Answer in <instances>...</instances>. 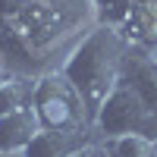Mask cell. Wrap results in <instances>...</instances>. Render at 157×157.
<instances>
[{"instance_id": "6da1fadb", "label": "cell", "mask_w": 157, "mask_h": 157, "mask_svg": "<svg viewBox=\"0 0 157 157\" xmlns=\"http://www.w3.org/2000/svg\"><path fill=\"white\" fill-rule=\"evenodd\" d=\"M94 25L91 0H0V57L16 75H44L47 60Z\"/></svg>"}, {"instance_id": "7a4b0ae2", "label": "cell", "mask_w": 157, "mask_h": 157, "mask_svg": "<svg viewBox=\"0 0 157 157\" xmlns=\"http://www.w3.org/2000/svg\"><path fill=\"white\" fill-rule=\"evenodd\" d=\"M123 50H126V41L120 32L107 29V25H91L60 63V72L78 91L91 123H94V113L101 110V104L120 82Z\"/></svg>"}, {"instance_id": "3957f363", "label": "cell", "mask_w": 157, "mask_h": 157, "mask_svg": "<svg viewBox=\"0 0 157 157\" xmlns=\"http://www.w3.org/2000/svg\"><path fill=\"white\" fill-rule=\"evenodd\" d=\"M32 110L41 129L57 132H85L91 135V116L85 110L78 91L69 85V78L60 69H50L35 78L32 85Z\"/></svg>"}, {"instance_id": "277c9868", "label": "cell", "mask_w": 157, "mask_h": 157, "mask_svg": "<svg viewBox=\"0 0 157 157\" xmlns=\"http://www.w3.org/2000/svg\"><path fill=\"white\" fill-rule=\"evenodd\" d=\"M91 132L101 135V141L120 138V135H132V132L157 138V116L141 104V98L126 82H116V88L107 94V101H104L101 110L94 113Z\"/></svg>"}, {"instance_id": "5b68a950", "label": "cell", "mask_w": 157, "mask_h": 157, "mask_svg": "<svg viewBox=\"0 0 157 157\" xmlns=\"http://www.w3.org/2000/svg\"><path fill=\"white\" fill-rule=\"evenodd\" d=\"M120 82H126L141 98V104L157 116V63L151 60L148 50L126 44L120 63Z\"/></svg>"}, {"instance_id": "8992f818", "label": "cell", "mask_w": 157, "mask_h": 157, "mask_svg": "<svg viewBox=\"0 0 157 157\" xmlns=\"http://www.w3.org/2000/svg\"><path fill=\"white\" fill-rule=\"evenodd\" d=\"M38 129L41 126H38V116L32 110V104L16 110V113H10V116H0V157L22 154Z\"/></svg>"}, {"instance_id": "52a82bcc", "label": "cell", "mask_w": 157, "mask_h": 157, "mask_svg": "<svg viewBox=\"0 0 157 157\" xmlns=\"http://www.w3.org/2000/svg\"><path fill=\"white\" fill-rule=\"evenodd\" d=\"M85 132H57V129H38L35 138L25 145L22 157H69L78 145H85Z\"/></svg>"}, {"instance_id": "ba28073f", "label": "cell", "mask_w": 157, "mask_h": 157, "mask_svg": "<svg viewBox=\"0 0 157 157\" xmlns=\"http://www.w3.org/2000/svg\"><path fill=\"white\" fill-rule=\"evenodd\" d=\"M123 41L132 44V47H141V50H154L157 47V0L135 3L132 19L123 29Z\"/></svg>"}, {"instance_id": "9c48e42d", "label": "cell", "mask_w": 157, "mask_h": 157, "mask_svg": "<svg viewBox=\"0 0 157 157\" xmlns=\"http://www.w3.org/2000/svg\"><path fill=\"white\" fill-rule=\"evenodd\" d=\"M91 10H94V25H107L123 35L135 13V0H91Z\"/></svg>"}, {"instance_id": "30bf717a", "label": "cell", "mask_w": 157, "mask_h": 157, "mask_svg": "<svg viewBox=\"0 0 157 157\" xmlns=\"http://www.w3.org/2000/svg\"><path fill=\"white\" fill-rule=\"evenodd\" d=\"M110 157H157V138L151 135H120V138H107L104 141Z\"/></svg>"}, {"instance_id": "8fae6325", "label": "cell", "mask_w": 157, "mask_h": 157, "mask_svg": "<svg viewBox=\"0 0 157 157\" xmlns=\"http://www.w3.org/2000/svg\"><path fill=\"white\" fill-rule=\"evenodd\" d=\"M32 104V91L25 88V78L22 75H6L0 82V116H10L22 107Z\"/></svg>"}, {"instance_id": "7c38bea8", "label": "cell", "mask_w": 157, "mask_h": 157, "mask_svg": "<svg viewBox=\"0 0 157 157\" xmlns=\"http://www.w3.org/2000/svg\"><path fill=\"white\" fill-rule=\"evenodd\" d=\"M69 157H110V154L104 148V141H85V145H78Z\"/></svg>"}, {"instance_id": "4fadbf2b", "label": "cell", "mask_w": 157, "mask_h": 157, "mask_svg": "<svg viewBox=\"0 0 157 157\" xmlns=\"http://www.w3.org/2000/svg\"><path fill=\"white\" fill-rule=\"evenodd\" d=\"M148 54H151V60H154V63H157V47H154V50H148Z\"/></svg>"}, {"instance_id": "5bb4252c", "label": "cell", "mask_w": 157, "mask_h": 157, "mask_svg": "<svg viewBox=\"0 0 157 157\" xmlns=\"http://www.w3.org/2000/svg\"><path fill=\"white\" fill-rule=\"evenodd\" d=\"M3 78H6V75H3V72H0V82H3Z\"/></svg>"}, {"instance_id": "9a60e30c", "label": "cell", "mask_w": 157, "mask_h": 157, "mask_svg": "<svg viewBox=\"0 0 157 157\" xmlns=\"http://www.w3.org/2000/svg\"><path fill=\"white\" fill-rule=\"evenodd\" d=\"M10 157H22V154H10Z\"/></svg>"}, {"instance_id": "2e32d148", "label": "cell", "mask_w": 157, "mask_h": 157, "mask_svg": "<svg viewBox=\"0 0 157 157\" xmlns=\"http://www.w3.org/2000/svg\"><path fill=\"white\" fill-rule=\"evenodd\" d=\"M135 3H145V0H135Z\"/></svg>"}]
</instances>
